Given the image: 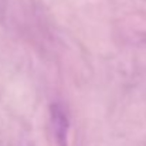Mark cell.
Wrapping results in <instances>:
<instances>
[{"mask_svg": "<svg viewBox=\"0 0 146 146\" xmlns=\"http://www.w3.org/2000/svg\"><path fill=\"white\" fill-rule=\"evenodd\" d=\"M51 128L54 132V138L58 146H67L68 143V131H70V119L68 113L61 104H52L50 108Z\"/></svg>", "mask_w": 146, "mask_h": 146, "instance_id": "6da1fadb", "label": "cell"}]
</instances>
